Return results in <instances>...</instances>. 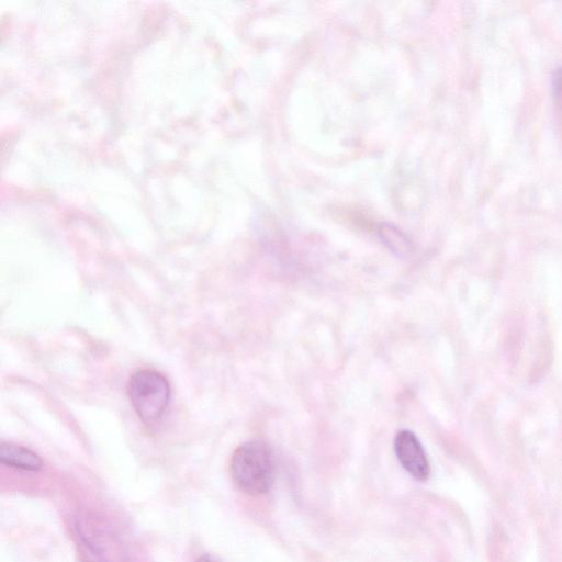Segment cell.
Masks as SVG:
<instances>
[{
    "label": "cell",
    "instance_id": "cell-1",
    "mask_svg": "<svg viewBox=\"0 0 562 562\" xmlns=\"http://www.w3.org/2000/svg\"><path fill=\"white\" fill-rule=\"evenodd\" d=\"M231 474L241 491L251 495L267 493L276 477L272 449L262 440L241 443L232 456Z\"/></svg>",
    "mask_w": 562,
    "mask_h": 562
},
{
    "label": "cell",
    "instance_id": "cell-2",
    "mask_svg": "<svg viewBox=\"0 0 562 562\" xmlns=\"http://www.w3.org/2000/svg\"><path fill=\"white\" fill-rule=\"evenodd\" d=\"M127 394L138 418L156 424L165 414L171 395L168 380L153 369L135 371L127 383Z\"/></svg>",
    "mask_w": 562,
    "mask_h": 562
},
{
    "label": "cell",
    "instance_id": "cell-3",
    "mask_svg": "<svg viewBox=\"0 0 562 562\" xmlns=\"http://www.w3.org/2000/svg\"><path fill=\"white\" fill-rule=\"evenodd\" d=\"M394 451L402 467L416 480L425 481L430 467L424 448L411 430L403 429L394 438Z\"/></svg>",
    "mask_w": 562,
    "mask_h": 562
},
{
    "label": "cell",
    "instance_id": "cell-4",
    "mask_svg": "<svg viewBox=\"0 0 562 562\" xmlns=\"http://www.w3.org/2000/svg\"><path fill=\"white\" fill-rule=\"evenodd\" d=\"M0 461L7 467L23 471H38L43 461L34 451L11 442H2L0 446Z\"/></svg>",
    "mask_w": 562,
    "mask_h": 562
},
{
    "label": "cell",
    "instance_id": "cell-5",
    "mask_svg": "<svg viewBox=\"0 0 562 562\" xmlns=\"http://www.w3.org/2000/svg\"><path fill=\"white\" fill-rule=\"evenodd\" d=\"M382 236L390 248L398 255L402 256L409 251L408 240L400 232L389 227L383 229Z\"/></svg>",
    "mask_w": 562,
    "mask_h": 562
},
{
    "label": "cell",
    "instance_id": "cell-6",
    "mask_svg": "<svg viewBox=\"0 0 562 562\" xmlns=\"http://www.w3.org/2000/svg\"><path fill=\"white\" fill-rule=\"evenodd\" d=\"M553 94L555 104L562 115V68L557 69L553 76Z\"/></svg>",
    "mask_w": 562,
    "mask_h": 562
},
{
    "label": "cell",
    "instance_id": "cell-7",
    "mask_svg": "<svg viewBox=\"0 0 562 562\" xmlns=\"http://www.w3.org/2000/svg\"><path fill=\"white\" fill-rule=\"evenodd\" d=\"M195 562H222V561L212 554H204V555L200 557Z\"/></svg>",
    "mask_w": 562,
    "mask_h": 562
},
{
    "label": "cell",
    "instance_id": "cell-8",
    "mask_svg": "<svg viewBox=\"0 0 562 562\" xmlns=\"http://www.w3.org/2000/svg\"><path fill=\"white\" fill-rule=\"evenodd\" d=\"M87 562H102V561H90V560H89V561H87Z\"/></svg>",
    "mask_w": 562,
    "mask_h": 562
}]
</instances>
